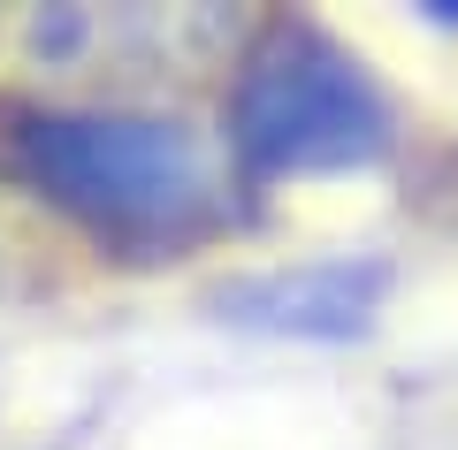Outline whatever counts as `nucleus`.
Listing matches in <instances>:
<instances>
[{"label": "nucleus", "instance_id": "7ed1b4c3", "mask_svg": "<svg viewBox=\"0 0 458 450\" xmlns=\"http://www.w3.org/2000/svg\"><path fill=\"white\" fill-rule=\"evenodd\" d=\"M229 38L237 23L222 8H8L0 69L54 84H153L183 77V62H207Z\"/></svg>", "mask_w": 458, "mask_h": 450}, {"label": "nucleus", "instance_id": "f257e3e1", "mask_svg": "<svg viewBox=\"0 0 458 450\" xmlns=\"http://www.w3.org/2000/svg\"><path fill=\"white\" fill-rule=\"evenodd\" d=\"M8 161L23 191L92 229L114 252H183L229 222V153L183 115L153 107H31L8 130Z\"/></svg>", "mask_w": 458, "mask_h": 450}, {"label": "nucleus", "instance_id": "f03ea898", "mask_svg": "<svg viewBox=\"0 0 458 450\" xmlns=\"http://www.w3.org/2000/svg\"><path fill=\"white\" fill-rule=\"evenodd\" d=\"M397 107L375 69L306 16H276L237 47L229 77V176L237 191H276L306 176H360L390 161Z\"/></svg>", "mask_w": 458, "mask_h": 450}, {"label": "nucleus", "instance_id": "39448f33", "mask_svg": "<svg viewBox=\"0 0 458 450\" xmlns=\"http://www.w3.org/2000/svg\"><path fill=\"white\" fill-rule=\"evenodd\" d=\"M38 252H47V244L31 237L23 207L0 191V298H16V290H31V283H38Z\"/></svg>", "mask_w": 458, "mask_h": 450}, {"label": "nucleus", "instance_id": "20e7f679", "mask_svg": "<svg viewBox=\"0 0 458 450\" xmlns=\"http://www.w3.org/2000/svg\"><path fill=\"white\" fill-rule=\"evenodd\" d=\"M390 283L397 275L382 252H321V259H291V267L229 275L214 290V313L229 328L283 336V344H352L375 328Z\"/></svg>", "mask_w": 458, "mask_h": 450}]
</instances>
